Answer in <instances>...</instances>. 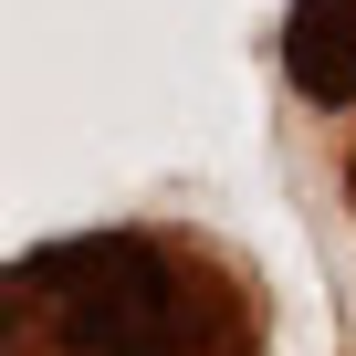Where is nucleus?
Returning a JSON list of instances; mask_svg holds the SVG:
<instances>
[{"mask_svg":"<svg viewBox=\"0 0 356 356\" xmlns=\"http://www.w3.org/2000/svg\"><path fill=\"white\" fill-rule=\"evenodd\" d=\"M22 283H53L63 335H74L84 356H168L178 325H189V293H178L168 252H157V241H126V231L63 241V252L22 262Z\"/></svg>","mask_w":356,"mask_h":356,"instance_id":"obj_1","label":"nucleus"},{"mask_svg":"<svg viewBox=\"0 0 356 356\" xmlns=\"http://www.w3.org/2000/svg\"><path fill=\"white\" fill-rule=\"evenodd\" d=\"M283 74L304 105H356V0H293Z\"/></svg>","mask_w":356,"mask_h":356,"instance_id":"obj_2","label":"nucleus"}]
</instances>
